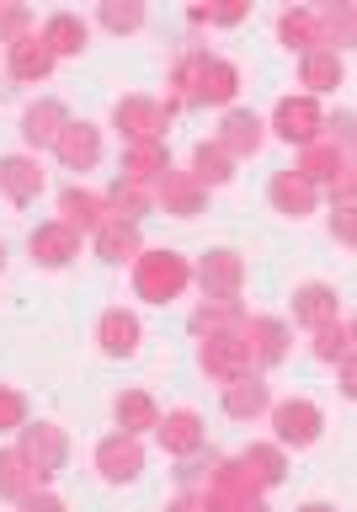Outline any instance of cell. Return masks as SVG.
I'll return each mask as SVG.
<instances>
[{
	"instance_id": "1",
	"label": "cell",
	"mask_w": 357,
	"mask_h": 512,
	"mask_svg": "<svg viewBox=\"0 0 357 512\" xmlns=\"http://www.w3.org/2000/svg\"><path fill=\"white\" fill-rule=\"evenodd\" d=\"M240 91V70L230 59L208 54V48H187L171 70V102L176 107H230Z\"/></svg>"
},
{
	"instance_id": "2",
	"label": "cell",
	"mask_w": 357,
	"mask_h": 512,
	"mask_svg": "<svg viewBox=\"0 0 357 512\" xmlns=\"http://www.w3.org/2000/svg\"><path fill=\"white\" fill-rule=\"evenodd\" d=\"M187 283H192V262H187L182 251L155 246V251H139V256H134V294H139V299L171 304V299L187 294Z\"/></svg>"
},
{
	"instance_id": "3",
	"label": "cell",
	"mask_w": 357,
	"mask_h": 512,
	"mask_svg": "<svg viewBox=\"0 0 357 512\" xmlns=\"http://www.w3.org/2000/svg\"><path fill=\"white\" fill-rule=\"evenodd\" d=\"M176 107L171 96L166 102H155V96H118V107H112V128L128 139V144H166V128H171V118H176Z\"/></svg>"
},
{
	"instance_id": "4",
	"label": "cell",
	"mask_w": 357,
	"mask_h": 512,
	"mask_svg": "<svg viewBox=\"0 0 357 512\" xmlns=\"http://www.w3.org/2000/svg\"><path fill=\"white\" fill-rule=\"evenodd\" d=\"M16 454L27 459V470L38 480H54L64 464H70V432L59 422H27L16 432Z\"/></svg>"
},
{
	"instance_id": "5",
	"label": "cell",
	"mask_w": 357,
	"mask_h": 512,
	"mask_svg": "<svg viewBox=\"0 0 357 512\" xmlns=\"http://www.w3.org/2000/svg\"><path fill=\"white\" fill-rule=\"evenodd\" d=\"M294 171H299L310 187L326 182L331 192H347V187H352V150H342V144H331V139H310V144H299Z\"/></svg>"
},
{
	"instance_id": "6",
	"label": "cell",
	"mask_w": 357,
	"mask_h": 512,
	"mask_svg": "<svg viewBox=\"0 0 357 512\" xmlns=\"http://www.w3.org/2000/svg\"><path fill=\"white\" fill-rule=\"evenodd\" d=\"M192 278H198L203 299H240V288H246V256L235 246H214V251H203Z\"/></svg>"
},
{
	"instance_id": "7",
	"label": "cell",
	"mask_w": 357,
	"mask_h": 512,
	"mask_svg": "<svg viewBox=\"0 0 357 512\" xmlns=\"http://www.w3.org/2000/svg\"><path fill=\"white\" fill-rule=\"evenodd\" d=\"M272 427H278V448H310L320 443V432H326V411L315 406V400H278L272 406Z\"/></svg>"
},
{
	"instance_id": "8",
	"label": "cell",
	"mask_w": 357,
	"mask_h": 512,
	"mask_svg": "<svg viewBox=\"0 0 357 512\" xmlns=\"http://www.w3.org/2000/svg\"><path fill=\"white\" fill-rule=\"evenodd\" d=\"M240 342L251 352V368L262 374V368H278L288 358V342H294V331L283 326L278 315H246V326H240Z\"/></svg>"
},
{
	"instance_id": "9",
	"label": "cell",
	"mask_w": 357,
	"mask_h": 512,
	"mask_svg": "<svg viewBox=\"0 0 357 512\" xmlns=\"http://www.w3.org/2000/svg\"><path fill=\"white\" fill-rule=\"evenodd\" d=\"M320 123H326V112H320L315 96H283L278 107H272V134H278L283 144H310L320 139Z\"/></svg>"
},
{
	"instance_id": "10",
	"label": "cell",
	"mask_w": 357,
	"mask_h": 512,
	"mask_svg": "<svg viewBox=\"0 0 357 512\" xmlns=\"http://www.w3.org/2000/svg\"><path fill=\"white\" fill-rule=\"evenodd\" d=\"M198 368L208 379H219V384H230L240 374H256L251 352H246V342H240V331L235 336H203V342H198Z\"/></svg>"
},
{
	"instance_id": "11",
	"label": "cell",
	"mask_w": 357,
	"mask_h": 512,
	"mask_svg": "<svg viewBox=\"0 0 357 512\" xmlns=\"http://www.w3.org/2000/svg\"><path fill=\"white\" fill-rule=\"evenodd\" d=\"M251 496H262V491H256V480L246 475V464H240V459H214V470H208V491H203L208 512H230L240 502H251Z\"/></svg>"
},
{
	"instance_id": "12",
	"label": "cell",
	"mask_w": 357,
	"mask_h": 512,
	"mask_svg": "<svg viewBox=\"0 0 357 512\" xmlns=\"http://www.w3.org/2000/svg\"><path fill=\"white\" fill-rule=\"evenodd\" d=\"M96 475H102L107 486H128V480H139V475H144V448H139V438L112 432V438L96 443Z\"/></svg>"
},
{
	"instance_id": "13",
	"label": "cell",
	"mask_w": 357,
	"mask_h": 512,
	"mask_svg": "<svg viewBox=\"0 0 357 512\" xmlns=\"http://www.w3.org/2000/svg\"><path fill=\"white\" fill-rule=\"evenodd\" d=\"M262 139H267V123L256 118L251 107H230V112L219 118V134H214V144H219V150L235 160V166H240V160H251L256 150H262Z\"/></svg>"
},
{
	"instance_id": "14",
	"label": "cell",
	"mask_w": 357,
	"mask_h": 512,
	"mask_svg": "<svg viewBox=\"0 0 357 512\" xmlns=\"http://www.w3.org/2000/svg\"><path fill=\"white\" fill-rule=\"evenodd\" d=\"M155 438H160V448H166L171 459H187V454H203V443H208V422L192 406H182V411H166L155 422Z\"/></svg>"
},
{
	"instance_id": "15",
	"label": "cell",
	"mask_w": 357,
	"mask_h": 512,
	"mask_svg": "<svg viewBox=\"0 0 357 512\" xmlns=\"http://www.w3.org/2000/svg\"><path fill=\"white\" fill-rule=\"evenodd\" d=\"M54 155H59V166L64 171H96L102 166V128L86 123V118H70L64 123V134L54 139Z\"/></svg>"
},
{
	"instance_id": "16",
	"label": "cell",
	"mask_w": 357,
	"mask_h": 512,
	"mask_svg": "<svg viewBox=\"0 0 357 512\" xmlns=\"http://www.w3.org/2000/svg\"><path fill=\"white\" fill-rule=\"evenodd\" d=\"M54 64H59V59L48 54V43L38 38V27L6 43V70H11V80H22V86H38V80H48V75H54Z\"/></svg>"
},
{
	"instance_id": "17",
	"label": "cell",
	"mask_w": 357,
	"mask_h": 512,
	"mask_svg": "<svg viewBox=\"0 0 357 512\" xmlns=\"http://www.w3.org/2000/svg\"><path fill=\"white\" fill-rule=\"evenodd\" d=\"M150 192H155V203L166 208L171 219H198L208 208V187H198V182H192V171H176V166L160 176Z\"/></svg>"
},
{
	"instance_id": "18",
	"label": "cell",
	"mask_w": 357,
	"mask_h": 512,
	"mask_svg": "<svg viewBox=\"0 0 357 512\" xmlns=\"http://www.w3.org/2000/svg\"><path fill=\"white\" fill-rule=\"evenodd\" d=\"M43 187H48V176L38 166V155H0V198L6 203L27 208Z\"/></svg>"
},
{
	"instance_id": "19",
	"label": "cell",
	"mask_w": 357,
	"mask_h": 512,
	"mask_svg": "<svg viewBox=\"0 0 357 512\" xmlns=\"http://www.w3.org/2000/svg\"><path fill=\"white\" fill-rule=\"evenodd\" d=\"M64 123H70V107L59 102V96H38L27 112H22V139H27V150L38 155V150H54V139L64 134Z\"/></svg>"
},
{
	"instance_id": "20",
	"label": "cell",
	"mask_w": 357,
	"mask_h": 512,
	"mask_svg": "<svg viewBox=\"0 0 357 512\" xmlns=\"http://www.w3.org/2000/svg\"><path fill=\"white\" fill-rule=\"evenodd\" d=\"M27 251H32V262H38V267H70L80 256V235L70 230V224L48 219V224H38V230L27 235Z\"/></svg>"
},
{
	"instance_id": "21",
	"label": "cell",
	"mask_w": 357,
	"mask_h": 512,
	"mask_svg": "<svg viewBox=\"0 0 357 512\" xmlns=\"http://www.w3.org/2000/svg\"><path fill=\"white\" fill-rule=\"evenodd\" d=\"M96 342H102L107 358H134L139 342H144V326H139V315L134 310H102V320H96Z\"/></svg>"
},
{
	"instance_id": "22",
	"label": "cell",
	"mask_w": 357,
	"mask_h": 512,
	"mask_svg": "<svg viewBox=\"0 0 357 512\" xmlns=\"http://www.w3.org/2000/svg\"><path fill=\"white\" fill-rule=\"evenodd\" d=\"M342 315H347L342 294H336L331 283H299L294 288V320H299V326L320 331V326H331V320H342Z\"/></svg>"
},
{
	"instance_id": "23",
	"label": "cell",
	"mask_w": 357,
	"mask_h": 512,
	"mask_svg": "<svg viewBox=\"0 0 357 512\" xmlns=\"http://www.w3.org/2000/svg\"><path fill=\"white\" fill-rule=\"evenodd\" d=\"M38 38L48 43V54H54V59H80V54L91 48V27L80 22L75 11H54V16L38 27Z\"/></svg>"
},
{
	"instance_id": "24",
	"label": "cell",
	"mask_w": 357,
	"mask_h": 512,
	"mask_svg": "<svg viewBox=\"0 0 357 512\" xmlns=\"http://www.w3.org/2000/svg\"><path fill=\"white\" fill-rule=\"evenodd\" d=\"M272 411V390L262 374H240L224 384V416H235V422H256V416Z\"/></svg>"
},
{
	"instance_id": "25",
	"label": "cell",
	"mask_w": 357,
	"mask_h": 512,
	"mask_svg": "<svg viewBox=\"0 0 357 512\" xmlns=\"http://www.w3.org/2000/svg\"><path fill=\"white\" fill-rule=\"evenodd\" d=\"M267 198H272V208H278L283 219H304V214H315L320 187H310L299 171H278V176L267 182Z\"/></svg>"
},
{
	"instance_id": "26",
	"label": "cell",
	"mask_w": 357,
	"mask_h": 512,
	"mask_svg": "<svg viewBox=\"0 0 357 512\" xmlns=\"http://www.w3.org/2000/svg\"><path fill=\"white\" fill-rule=\"evenodd\" d=\"M144 251V235H139V224H128V219H102V230H96V256H102L107 267H134V256Z\"/></svg>"
},
{
	"instance_id": "27",
	"label": "cell",
	"mask_w": 357,
	"mask_h": 512,
	"mask_svg": "<svg viewBox=\"0 0 357 512\" xmlns=\"http://www.w3.org/2000/svg\"><path fill=\"white\" fill-rule=\"evenodd\" d=\"M102 219H107V203H102V192H91V187H64L59 192V224H70L75 235H96L102 230Z\"/></svg>"
},
{
	"instance_id": "28",
	"label": "cell",
	"mask_w": 357,
	"mask_h": 512,
	"mask_svg": "<svg viewBox=\"0 0 357 512\" xmlns=\"http://www.w3.org/2000/svg\"><path fill=\"white\" fill-rule=\"evenodd\" d=\"M187 326H192L198 342H203V336H235L240 326H246V304H240V299H203L198 310H192Z\"/></svg>"
},
{
	"instance_id": "29",
	"label": "cell",
	"mask_w": 357,
	"mask_h": 512,
	"mask_svg": "<svg viewBox=\"0 0 357 512\" xmlns=\"http://www.w3.org/2000/svg\"><path fill=\"white\" fill-rule=\"evenodd\" d=\"M278 43L288 48V54H315V48H326L320 43V16L310 11V6H288L283 16H278Z\"/></svg>"
},
{
	"instance_id": "30",
	"label": "cell",
	"mask_w": 357,
	"mask_h": 512,
	"mask_svg": "<svg viewBox=\"0 0 357 512\" xmlns=\"http://www.w3.org/2000/svg\"><path fill=\"white\" fill-rule=\"evenodd\" d=\"M299 80H304V96H326V91H336L347 80V64H342V54H331V48H315V54H304L299 59Z\"/></svg>"
},
{
	"instance_id": "31",
	"label": "cell",
	"mask_w": 357,
	"mask_h": 512,
	"mask_svg": "<svg viewBox=\"0 0 357 512\" xmlns=\"http://www.w3.org/2000/svg\"><path fill=\"white\" fill-rule=\"evenodd\" d=\"M112 416H118V432H128V438H144V432H155L160 406H155L150 390H123L118 400H112Z\"/></svg>"
},
{
	"instance_id": "32",
	"label": "cell",
	"mask_w": 357,
	"mask_h": 512,
	"mask_svg": "<svg viewBox=\"0 0 357 512\" xmlns=\"http://www.w3.org/2000/svg\"><path fill=\"white\" fill-rule=\"evenodd\" d=\"M240 464H246V475L256 480V491H272V486H283V480H288V454H283V448L278 443H251L246 448V454H235Z\"/></svg>"
},
{
	"instance_id": "33",
	"label": "cell",
	"mask_w": 357,
	"mask_h": 512,
	"mask_svg": "<svg viewBox=\"0 0 357 512\" xmlns=\"http://www.w3.org/2000/svg\"><path fill=\"white\" fill-rule=\"evenodd\" d=\"M166 171H171V155H166V144H128V150H123V182L155 187Z\"/></svg>"
},
{
	"instance_id": "34",
	"label": "cell",
	"mask_w": 357,
	"mask_h": 512,
	"mask_svg": "<svg viewBox=\"0 0 357 512\" xmlns=\"http://www.w3.org/2000/svg\"><path fill=\"white\" fill-rule=\"evenodd\" d=\"M43 480L27 470V459L16 454V448H0V502H11V507H22L32 491H38Z\"/></svg>"
},
{
	"instance_id": "35",
	"label": "cell",
	"mask_w": 357,
	"mask_h": 512,
	"mask_svg": "<svg viewBox=\"0 0 357 512\" xmlns=\"http://www.w3.org/2000/svg\"><path fill=\"white\" fill-rule=\"evenodd\" d=\"M102 203H107V214H112V219L139 224V219L155 208V192H150V187H139V182H123V176H118V182L102 192Z\"/></svg>"
},
{
	"instance_id": "36",
	"label": "cell",
	"mask_w": 357,
	"mask_h": 512,
	"mask_svg": "<svg viewBox=\"0 0 357 512\" xmlns=\"http://www.w3.org/2000/svg\"><path fill=\"white\" fill-rule=\"evenodd\" d=\"M187 171H192V182H198V187H224V182H235V160L224 155L214 139H203L198 150H192V166H187Z\"/></svg>"
},
{
	"instance_id": "37",
	"label": "cell",
	"mask_w": 357,
	"mask_h": 512,
	"mask_svg": "<svg viewBox=\"0 0 357 512\" xmlns=\"http://www.w3.org/2000/svg\"><path fill=\"white\" fill-rule=\"evenodd\" d=\"M352 342H357V331H352V320L342 315V320H331V326L315 331V358L342 368V363H352V352H357Z\"/></svg>"
},
{
	"instance_id": "38",
	"label": "cell",
	"mask_w": 357,
	"mask_h": 512,
	"mask_svg": "<svg viewBox=\"0 0 357 512\" xmlns=\"http://www.w3.org/2000/svg\"><path fill=\"white\" fill-rule=\"evenodd\" d=\"M320 16V43L331 48V54H342V48L357 43V22H352V6H326L315 11Z\"/></svg>"
},
{
	"instance_id": "39",
	"label": "cell",
	"mask_w": 357,
	"mask_h": 512,
	"mask_svg": "<svg viewBox=\"0 0 357 512\" xmlns=\"http://www.w3.org/2000/svg\"><path fill=\"white\" fill-rule=\"evenodd\" d=\"M144 11L139 0H102V6H96V22H102L107 32H118V38H128V32H139L144 27Z\"/></svg>"
},
{
	"instance_id": "40",
	"label": "cell",
	"mask_w": 357,
	"mask_h": 512,
	"mask_svg": "<svg viewBox=\"0 0 357 512\" xmlns=\"http://www.w3.org/2000/svg\"><path fill=\"white\" fill-rule=\"evenodd\" d=\"M357 208H352V187L347 192H331V235L342 240V246H357Z\"/></svg>"
},
{
	"instance_id": "41",
	"label": "cell",
	"mask_w": 357,
	"mask_h": 512,
	"mask_svg": "<svg viewBox=\"0 0 357 512\" xmlns=\"http://www.w3.org/2000/svg\"><path fill=\"white\" fill-rule=\"evenodd\" d=\"M27 427V395L0 384V432H22Z\"/></svg>"
},
{
	"instance_id": "42",
	"label": "cell",
	"mask_w": 357,
	"mask_h": 512,
	"mask_svg": "<svg viewBox=\"0 0 357 512\" xmlns=\"http://www.w3.org/2000/svg\"><path fill=\"white\" fill-rule=\"evenodd\" d=\"M22 32H32V11L22 0H0V43L22 38Z\"/></svg>"
},
{
	"instance_id": "43",
	"label": "cell",
	"mask_w": 357,
	"mask_h": 512,
	"mask_svg": "<svg viewBox=\"0 0 357 512\" xmlns=\"http://www.w3.org/2000/svg\"><path fill=\"white\" fill-rule=\"evenodd\" d=\"M251 16V6H198L192 22H219V27H240Z\"/></svg>"
},
{
	"instance_id": "44",
	"label": "cell",
	"mask_w": 357,
	"mask_h": 512,
	"mask_svg": "<svg viewBox=\"0 0 357 512\" xmlns=\"http://www.w3.org/2000/svg\"><path fill=\"white\" fill-rule=\"evenodd\" d=\"M214 459H219V454H208V459H203V454H187V459H182V470H176V480H182V486L192 491L208 470H214Z\"/></svg>"
},
{
	"instance_id": "45",
	"label": "cell",
	"mask_w": 357,
	"mask_h": 512,
	"mask_svg": "<svg viewBox=\"0 0 357 512\" xmlns=\"http://www.w3.org/2000/svg\"><path fill=\"white\" fill-rule=\"evenodd\" d=\"M22 512H70V507H64V496H54V491H32L27 496V502H22Z\"/></svg>"
},
{
	"instance_id": "46",
	"label": "cell",
	"mask_w": 357,
	"mask_h": 512,
	"mask_svg": "<svg viewBox=\"0 0 357 512\" xmlns=\"http://www.w3.org/2000/svg\"><path fill=\"white\" fill-rule=\"evenodd\" d=\"M166 512H208V502H203V496H192V491H182L176 502H166Z\"/></svg>"
},
{
	"instance_id": "47",
	"label": "cell",
	"mask_w": 357,
	"mask_h": 512,
	"mask_svg": "<svg viewBox=\"0 0 357 512\" xmlns=\"http://www.w3.org/2000/svg\"><path fill=\"white\" fill-rule=\"evenodd\" d=\"M342 395H357V363H342Z\"/></svg>"
},
{
	"instance_id": "48",
	"label": "cell",
	"mask_w": 357,
	"mask_h": 512,
	"mask_svg": "<svg viewBox=\"0 0 357 512\" xmlns=\"http://www.w3.org/2000/svg\"><path fill=\"white\" fill-rule=\"evenodd\" d=\"M294 512H342L336 502H304V507H294Z\"/></svg>"
},
{
	"instance_id": "49",
	"label": "cell",
	"mask_w": 357,
	"mask_h": 512,
	"mask_svg": "<svg viewBox=\"0 0 357 512\" xmlns=\"http://www.w3.org/2000/svg\"><path fill=\"white\" fill-rule=\"evenodd\" d=\"M230 512H267V502H262V496H251V502H240V507H230Z\"/></svg>"
},
{
	"instance_id": "50",
	"label": "cell",
	"mask_w": 357,
	"mask_h": 512,
	"mask_svg": "<svg viewBox=\"0 0 357 512\" xmlns=\"http://www.w3.org/2000/svg\"><path fill=\"white\" fill-rule=\"evenodd\" d=\"M0 267H6V246H0Z\"/></svg>"
}]
</instances>
